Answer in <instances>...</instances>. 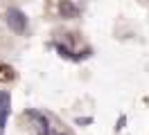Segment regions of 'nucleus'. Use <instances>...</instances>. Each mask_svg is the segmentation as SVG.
Returning a JSON list of instances; mask_svg holds the SVG:
<instances>
[{
	"mask_svg": "<svg viewBox=\"0 0 149 135\" xmlns=\"http://www.w3.org/2000/svg\"><path fill=\"white\" fill-rule=\"evenodd\" d=\"M0 110H9V95L0 92Z\"/></svg>",
	"mask_w": 149,
	"mask_h": 135,
	"instance_id": "20e7f679",
	"label": "nucleus"
},
{
	"mask_svg": "<svg viewBox=\"0 0 149 135\" xmlns=\"http://www.w3.org/2000/svg\"><path fill=\"white\" fill-rule=\"evenodd\" d=\"M16 79V72L11 65L7 63H0V83H11V81Z\"/></svg>",
	"mask_w": 149,
	"mask_h": 135,
	"instance_id": "7ed1b4c3",
	"label": "nucleus"
},
{
	"mask_svg": "<svg viewBox=\"0 0 149 135\" xmlns=\"http://www.w3.org/2000/svg\"><path fill=\"white\" fill-rule=\"evenodd\" d=\"M5 20H7V25H9L11 32H16V34H25V29H27V18H25V14H23L20 9H16V7L7 9Z\"/></svg>",
	"mask_w": 149,
	"mask_h": 135,
	"instance_id": "f257e3e1",
	"label": "nucleus"
},
{
	"mask_svg": "<svg viewBox=\"0 0 149 135\" xmlns=\"http://www.w3.org/2000/svg\"><path fill=\"white\" fill-rule=\"evenodd\" d=\"M52 135H65V133H52Z\"/></svg>",
	"mask_w": 149,
	"mask_h": 135,
	"instance_id": "39448f33",
	"label": "nucleus"
},
{
	"mask_svg": "<svg viewBox=\"0 0 149 135\" xmlns=\"http://www.w3.org/2000/svg\"><path fill=\"white\" fill-rule=\"evenodd\" d=\"M59 11H61L63 18H77L79 16V9L74 7L70 0H61V2H59Z\"/></svg>",
	"mask_w": 149,
	"mask_h": 135,
	"instance_id": "f03ea898",
	"label": "nucleus"
}]
</instances>
